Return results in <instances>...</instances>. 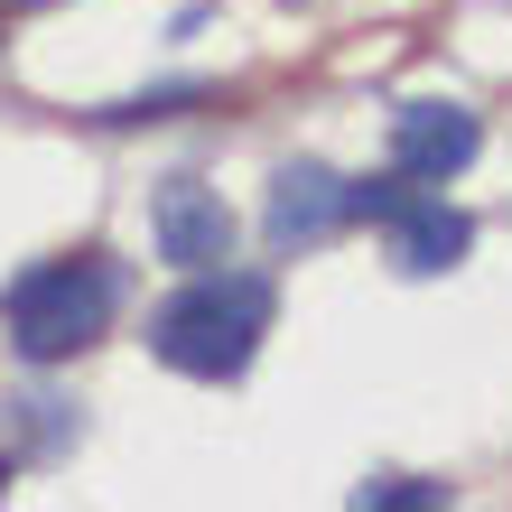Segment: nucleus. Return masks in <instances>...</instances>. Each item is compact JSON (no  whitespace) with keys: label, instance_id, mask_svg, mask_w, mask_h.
<instances>
[{"label":"nucleus","instance_id":"nucleus-2","mask_svg":"<svg viewBox=\"0 0 512 512\" xmlns=\"http://www.w3.org/2000/svg\"><path fill=\"white\" fill-rule=\"evenodd\" d=\"M131 270L112 252H75V261H38L0 289V317H10V345L28 364H75L84 345H103V326L122 317Z\"/></svg>","mask_w":512,"mask_h":512},{"label":"nucleus","instance_id":"nucleus-4","mask_svg":"<svg viewBox=\"0 0 512 512\" xmlns=\"http://www.w3.org/2000/svg\"><path fill=\"white\" fill-rule=\"evenodd\" d=\"M336 224H354V205H345V177H336V168L298 159V168L270 177V215H261L270 252H317Z\"/></svg>","mask_w":512,"mask_h":512},{"label":"nucleus","instance_id":"nucleus-8","mask_svg":"<svg viewBox=\"0 0 512 512\" xmlns=\"http://www.w3.org/2000/svg\"><path fill=\"white\" fill-rule=\"evenodd\" d=\"M345 205H354V224H391L410 205V168H391V177H345Z\"/></svg>","mask_w":512,"mask_h":512},{"label":"nucleus","instance_id":"nucleus-3","mask_svg":"<svg viewBox=\"0 0 512 512\" xmlns=\"http://www.w3.org/2000/svg\"><path fill=\"white\" fill-rule=\"evenodd\" d=\"M149 243L177 270H215V261H233V205L205 177H159L149 187Z\"/></svg>","mask_w":512,"mask_h":512},{"label":"nucleus","instance_id":"nucleus-9","mask_svg":"<svg viewBox=\"0 0 512 512\" xmlns=\"http://www.w3.org/2000/svg\"><path fill=\"white\" fill-rule=\"evenodd\" d=\"M354 503H364V512H419V503H447V485H429V475H391V485H354Z\"/></svg>","mask_w":512,"mask_h":512},{"label":"nucleus","instance_id":"nucleus-10","mask_svg":"<svg viewBox=\"0 0 512 512\" xmlns=\"http://www.w3.org/2000/svg\"><path fill=\"white\" fill-rule=\"evenodd\" d=\"M187 103H215L205 84H159V94H131V103H112L103 122H168V112H187Z\"/></svg>","mask_w":512,"mask_h":512},{"label":"nucleus","instance_id":"nucleus-7","mask_svg":"<svg viewBox=\"0 0 512 512\" xmlns=\"http://www.w3.org/2000/svg\"><path fill=\"white\" fill-rule=\"evenodd\" d=\"M0 410H10V429H19V457H66V438H75L66 401H47V391H19V401H0Z\"/></svg>","mask_w":512,"mask_h":512},{"label":"nucleus","instance_id":"nucleus-1","mask_svg":"<svg viewBox=\"0 0 512 512\" xmlns=\"http://www.w3.org/2000/svg\"><path fill=\"white\" fill-rule=\"evenodd\" d=\"M270 308H280V289H270V270H187V289L168 298V308H149V354H159L168 373H196V382H233L261 354L270 336Z\"/></svg>","mask_w":512,"mask_h":512},{"label":"nucleus","instance_id":"nucleus-5","mask_svg":"<svg viewBox=\"0 0 512 512\" xmlns=\"http://www.w3.org/2000/svg\"><path fill=\"white\" fill-rule=\"evenodd\" d=\"M475 149H485V122L466 103H401L391 112V159L410 177H457V168H475Z\"/></svg>","mask_w":512,"mask_h":512},{"label":"nucleus","instance_id":"nucleus-6","mask_svg":"<svg viewBox=\"0 0 512 512\" xmlns=\"http://www.w3.org/2000/svg\"><path fill=\"white\" fill-rule=\"evenodd\" d=\"M466 252H475V224L457 215V205L410 196L401 215H391V270H410V280H438V270H457Z\"/></svg>","mask_w":512,"mask_h":512},{"label":"nucleus","instance_id":"nucleus-11","mask_svg":"<svg viewBox=\"0 0 512 512\" xmlns=\"http://www.w3.org/2000/svg\"><path fill=\"white\" fill-rule=\"evenodd\" d=\"M0 494H10V457H0Z\"/></svg>","mask_w":512,"mask_h":512}]
</instances>
